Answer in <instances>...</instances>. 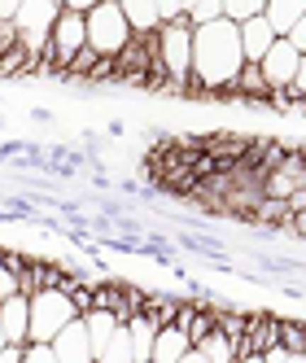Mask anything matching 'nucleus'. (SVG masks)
I'll return each mask as SVG.
<instances>
[{"label": "nucleus", "instance_id": "nucleus-19", "mask_svg": "<svg viewBox=\"0 0 306 363\" xmlns=\"http://www.w3.org/2000/svg\"><path fill=\"white\" fill-rule=\"evenodd\" d=\"M289 101H302V106H306V53H302V62H298L293 84H289Z\"/></svg>", "mask_w": 306, "mask_h": 363}, {"label": "nucleus", "instance_id": "nucleus-23", "mask_svg": "<svg viewBox=\"0 0 306 363\" xmlns=\"http://www.w3.org/2000/svg\"><path fill=\"white\" fill-rule=\"evenodd\" d=\"M22 354H27V346H5V354H0V363H22Z\"/></svg>", "mask_w": 306, "mask_h": 363}, {"label": "nucleus", "instance_id": "nucleus-14", "mask_svg": "<svg viewBox=\"0 0 306 363\" xmlns=\"http://www.w3.org/2000/svg\"><path fill=\"white\" fill-rule=\"evenodd\" d=\"M79 320H84V328H88V342H92V350H96V354L106 350V346H110V337L123 328V324L110 315V311H96V306L88 311V315H79Z\"/></svg>", "mask_w": 306, "mask_h": 363}, {"label": "nucleus", "instance_id": "nucleus-26", "mask_svg": "<svg viewBox=\"0 0 306 363\" xmlns=\"http://www.w3.org/2000/svg\"><path fill=\"white\" fill-rule=\"evenodd\" d=\"M5 346H9V342H5V333H0V354H5Z\"/></svg>", "mask_w": 306, "mask_h": 363}, {"label": "nucleus", "instance_id": "nucleus-5", "mask_svg": "<svg viewBox=\"0 0 306 363\" xmlns=\"http://www.w3.org/2000/svg\"><path fill=\"white\" fill-rule=\"evenodd\" d=\"M48 48H53V66H57V74H66V66L88 48V13L62 9V18L53 22V35H48Z\"/></svg>", "mask_w": 306, "mask_h": 363}, {"label": "nucleus", "instance_id": "nucleus-25", "mask_svg": "<svg viewBox=\"0 0 306 363\" xmlns=\"http://www.w3.org/2000/svg\"><path fill=\"white\" fill-rule=\"evenodd\" d=\"M237 363H267V359H263V354H241Z\"/></svg>", "mask_w": 306, "mask_h": 363}, {"label": "nucleus", "instance_id": "nucleus-27", "mask_svg": "<svg viewBox=\"0 0 306 363\" xmlns=\"http://www.w3.org/2000/svg\"><path fill=\"white\" fill-rule=\"evenodd\" d=\"M289 363H306V354H293V359H289Z\"/></svg>", "mask_w": 306, "mask_h": 363}, {"label": "nucleus", "instance_id": "nucleus-3", "mask_svg": "<svg viewBox=\"0 0 306 363\" xmlns=\"http://www.w3.org/2000/svg\"><path fill=\"white\" fill-rule=\"evenodd\" d=\"M132 44V27L118 9V0H96L88 9V48L101 62H118Z\"/></svg>", "mask_w": 306, "mask_h": 363}, {"label": "nucleus", "instance_id": "nucleus-2", "mask_svg": "<svg viewBox=\"0 0 306 363\" xmlns=\"http://www.w3.org/2000/svg\"><path fill=\"white\" fill-rule=\"evenodd\" d=\"M79 320V311H74L70 294L57 289V284H44V289L31 294V342L27 346H53L57 333L70 328Z\"/></svg>", "mask_w": 306, "mask_h": 363}, {"label": "nucleus", "instance_id": "nucleus-20", "mask_svg": "<svg viewBox=\"0 0 306 363\" xmlns=\"http://www.w3.org/2000/svg\"><path fill=\"white\" fill-rule=\"evenodd\" d=\"M22 363H57V354L48 346H27V354H22Z\"/></svg>", "mask_w": 306, "mask_h": 363}, {"label": "nucleus", "instance_id": "nucleus-10", "mask_svg": "<svg viewBox=\"0 0 306 363\" xmlns=\"http://www.w3.org/2000/svg\"><path fill=\"white\" fill-rule=\"evenodd\" d=\"M188 350H193V342L180 324H162L158 337H153V363H180Z\"/></svg>", "mask_w": 306, "mask_h": 363}, {"label": "nucleus", "instance_id": "nucleus-15", "mask_svg": "<svg viewBox=\"0 0 306 363\" xmlns=\"http://www.w3.org/2000/svg\"><path fill=\"white\" fill-rule=\"evenodd\" d=\"M127 333H132L136 363H153V337H158V324H153L149 315H132L127 320Z\"/></svg>", "mask_w": 306, "mask_h": 363}, {"label": "nucleus", "instance_id": "nucleus-11", "mask_svg": "<svg viewBox=\"0 0 306 363\" xmlns=\"http://www.w3.org/2000/svg\"><path fill=\"white\" fill-rule=\"evenodd\" d=\"M118 9L127 18V27H132V35H153V31L162 27L158 0H118Z\"/></svg>", "mask_w": 306, "mask_h": 363}, {"label": "nucleus", "instance_id": "nucleus-8", "mask_svg": "<svg viewBox=\"0 0 306 363\" xmlns=\"http://www.w3.org/2000/svg\"><path fill=\"white\" fill-rule=\"evenodd\" d=\"M57 354V363H96V350H92V342H88V328H84V320H74L70 328H62L57 333V342L48 346Z\"/></svg>", "mask_w": 306, "mask_h": 363}, {"label": "nucleus", "instance_id": "nucleus-17", "mask_svg": "<svg viewBox=\"0 0 306 363\" xmlns=\"http://www.w3.org/2000/svg\"><path fill=\"white\" fill-rule=\"evenodd\" d=\"M96 363H136V350H132V333H127V324L110 337V346L96 354Z\"/></svg>", "mask_w": 306, "mask_h": 363}, {"label": "nucleus", "instance_id": "nucleus-12", "mask_svg": "<svg viewBox=\"0 0 306 363\" xmlns=\"http://www.w3.org/2000/svg\"><path fill=\"white\" fill-rule=\"evenodd\" d=\"M227 96H241V101H249V106H271V88H267V79H263L259 66H245L237 74V84H232V92H227Z\"/></svg>", "mask_w": 306, "mask_h": 363}, {"label": "nucleus", "instance_id": "nucleus-22", "mask_svg": "<svg viewBox=\"0 0 306 363\" xmlns=\"http://www.w3.org/2000/svg\"><path fill=\"white\" fill-rule=\"evenodd\" d=\"M285 206H289V215H302V211H306V189H298Z\"/></svg>", "mask_w": 306, "mask_h": 363}, {"label": "nucleus", "instance_id": "nucleus-6", "mask_svg": "<svg viewBox=\"0 0 306 363\" xmlns=\"http://www.w3.org/2000/svg\"><path fill=\"white\" fill-rule=\"evenodd\" d=\"M298 62H302V53H298L289 40H276V44H271V53L259 62V70H263L271 96H289V84H293V74H298Z\"/></svg>", "mask_w": 306, "mask_h": 363}, {"label": "nucleus", "instance_id": "nucleus-9", "mask_svg": "<svg viewBox=\"0 0 306 363\" xmlns=\"http://www.w3.org/2000/svg\"><path fill=\"white\" fill-rule=\"evenodd\" d=\"M280 35L271 31V22L259 13V18H249L245 27H241V53H245V66H259L267 53H271V44H276Z\"/></svg>", "mask_w": 306, "mask_h": 363}, {"label": "nucleus", "instance_id": "nucleus-16", "mask_svg": "<svg viewBox=\"0 0 306 363\" xmlns=\"http://www.w3.org/2000/svg\"><path fill=\"white\" fill-rule=\"evenodd\" d=\"M197 350L206 354V363H237V359H241V342H232V337L219 333V328H215V333H210Z\"/></svg>", "mask_w": 306, "mask_h": 363}, {"label": "nucleus", "instance_id": "nucleus-18", "mask_svg": "<svg viewBox=\"0 0 306 363\" xmlns=\"http://www.w3.org/2000/svg\"><path fill=\"white\" fill-rule=\"evenodd\" d=\"M223 18V0H188V27H210Z\"/></svg>", "mask_w": 306, "mask_h": 363}, {"label": "nucleus", "instance_id": "nucleus-1", "mask_svg": "<svg viewBox=\"0 0 306 363\" xmlns=\"http://www.w3.org/2000/svg\"><path fill=\"white\" fill-rule=\"evenodd\" d=\"M241 70H245L241 27L219 18L210 27L193 31V96H219V92L227 96Z\"/></svg>", "mask_w": 306, "mask_h": 363}, {"label": "nucleus", "instance_id": "nucleus-24", "mask_svg": "<svg viewBox=\"0 0 306 363\" xmlns=\"http://www.w3.org/2000/svg\"><path fill=\"white\" fill-rule=\"evenodd\" d=\"M180 363H206V354H201V350H188V354H184Z\"/></svg>", "mask_w": 306, "mask_h": 363}, {"label": "nucleus", "instance_id": "nucleus-13", "mask_svg": "<svg viewBox=\"0 0 306 363\" xmlns=\"http://www.w3.org/2000/svg\"><path fill=\"white\" fill-rule=\"evenodd\" d=\"M302 13H306V0H267V9H263V18L271 22V31H276L280 40L298 27Z\"/></svg>", "mask_w": 306, "mask_h": 363}, {"label": "nucleus", "instance_id": "nucleus-21", "mask_svg": "<svg viewBox=\"0 0 306 363\" xmlns=\"http://www.w3.org/2000/svg\"><path fill=\"white\" fill-rule=\"evenodd\" d=\"M285 40H289V44H293V48H298V53H306V13H302V18H298V27H293V31H289V35H285Z\"/></svg>", "mask_w": 306, "mask_h": 363}, {"label": "nucleus", "instance_id": "nucleus-4", "mask_svg": "<svg viewBox=\"0 0 306 363\" xmlns=\"http://www.w3.org/2000/svg\"><path fill=\"white\" fill-rule=\"evenodd\" d=\"M62 18V0H18V13H13V35L18 48L27 53L35 66L48 48V35H53V22Z\"/></svg>", "mask_w": 306, "mask_h": 363}, {"label": "nucleus", "instance_id": "nucleus-7", "mask_svg": "<svg viewBox=\"0 0 306 363\" xmlns=\"http://www.w3.org/2000/svg\"><path fill=\"white\" fill-rule=\"evenodd\" d=\"M0 333H5L9 346H27L31 342V298L13 294L0 302Z\"/></svg>", "mask_w": 306, "mask_h": 363}]
</instances>
